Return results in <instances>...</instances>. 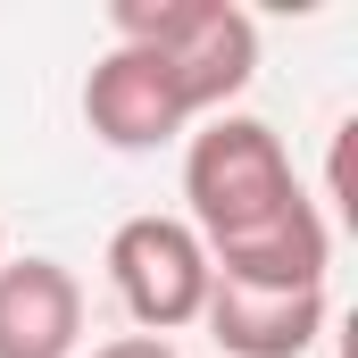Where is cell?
Returning a JSON list of instances; mask_svg holds the SVG:
<instances>
[{
  "label": "cell",
  "mask_w": 358,
  "mask_h": 358,
  "mask_svg": "<svg viewBox=\"0 0 358 358\" xmlns=\"http://www.w3.org/2000/svg\"><path fill=\"white\" fill-rule=\"evenodd\" d=\"M183 200H192V234L208 250L217 283L242 292H325L334 267V225L325 208L300 192L283 142L267 117H208L183 150Z\"/></svg>",
  "instance_id": "obj_1"
},
{
  "label": "cell",
  "mask_w": 358,
  "mask_h": 358,
  "mask_svg": "<svg viewBox=\"0 0 358 358\" xmlns=\"http://www.w3.org/2000/svg\"><path fill=\"white\" fill-rule=\"evenodd\" d=\"M108 34L134 50H159L200 117H225V100H242L259 76V25L234 0H117Z\"/></svg>",
  "instance_id": "obj_2"
},
{
  "label": "cell",
  "mask_w": 358,
  "mask_h": 358,
  "mask_svg": "<svg viewBox=\"0 0 358 358\" xmlns=\"http://www.w3.org/2000/svg\"><path fill=\"white\" fill-rule=\"evenodd\" d=\"M108 283L125 300V317L142 334H176L200 325V300H208V250L183 217H125L108 234Z\"/></svg>",
  "instance_id": "obj_3"
},
{
  "label": "cell",
  "mask_w": 358,
  "mask_h": 358,
  "mask_svg": "<svg viewBox=\"0 0 358 358\" xmlns=\"http://www.w3.org/2000/svg\"><path fill=\"white\" fill-rule=\"evenodd\" d=\"M84 125L108 150H159L176 142L183 125H200L192 92L176 84V67L159 50H134V42H108L84 76Z\"/></svg>",
  "instance_id": "obj_4"
},
{
  "label": "cell",
  "mask_w": 358,
  "mask_h": 358,
  "mask_svg": "<svg viewBox=\"0 0 358 358\" xmlns=\"http://www.w3.org/2000/svg\"><path fill=\"white\" fill-rule=\"evenodd\" d=\"M84 283L59 259H0V358H76Z\"/></svg>",
  "instance_id": "obj_5"
},
{
  "label": "cell",
  "mask_w": 358,
  "mask_h": 358,
  "mask_svg": "<svg viewBox=\"0 0 358 358\" xmlns=\"http://www.w3.org/2000/svg\"><path fill=\"white\" fill-rule=\"evenodd\" d=\"M200 325L225 358H300L325 334V292H242V283L208 275Z\"/></svg>",
  "instance_id": "obj_6"
},
{
  "label": "cell",
  "mask_w": 358,
  "mask_h": 358,
  "mask_svg": "<svg viewBox=\"0 0 358 358\" xmlns=\"http://www.w3.org/2000/svg\"><path fill=\"white\" fill-rule=\"evenodd\" d=\"M92 358H176V342H159V334H117V342H100Z\"/></svg>",
  "instance_id": "obj_7"
},
{
  "label": "cell",
  "mask_w": 358,
  "mask_h": 358,
  "mask_svg": "<svg viewBox=\"0 0 358 358\" xmlns=\"http://www.w3.org/2000/svg\"><path fill=\"white\" fill-rule=\"evenodd\" d=\"M0 259H8V225H0Z\"/></svg>",
  "instance_id": "obj_8"
}]
</instances>
